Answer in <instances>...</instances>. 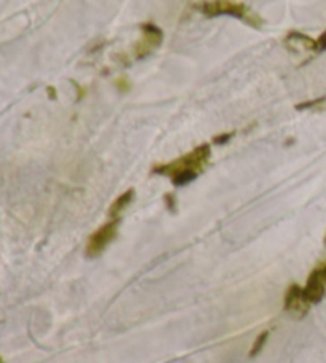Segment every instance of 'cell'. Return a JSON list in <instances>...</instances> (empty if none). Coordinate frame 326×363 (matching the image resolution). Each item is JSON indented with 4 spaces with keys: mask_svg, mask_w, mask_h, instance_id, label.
<instances>
[{
    "mask_svg": "<svg viewBox=\"0 0 326 363\" xmlns=\"http://www.w3.org/2000/svg\"><path fill=\"white\" fill-rule=\"evenodd\" d=\"M232 138V133L230 134H223V135H217V138H213V142L217 145H221V144H226L227 140H230Z\"/></svg>",
    "mask_w": 326,
    "mask_h": 363,
    "instance_id": "cell-11",
    "label": "cell"
},
{
    "mask_svg": "<svg viewBox=\"0 0 326 363\" xmlns=\"http://www.w3.org/2000/svg\"><path fill=\"white\" fill-rule=\"evenodd\" d=\"M267 336H269V333H267V332H263V333L258 335V338L255 340V342H253V346H252L250 357H257V355L261 351H263V347L266 346V342H267Z\"/></svg>",
    "mask_w": 326,
    "mask_h": 363,
    "instance_id": "cell-8",
    "label": "cell"
},
{
    "mask_svg": "<svg viewBox=\"0 0 326 363\" xmlns=\"http://www.w3.org/2000/svg\"><path fill=\"white\" fill-rule=\"evenodd\" d=\"M315 50L318 51H325L326 50V30L320 35L318 40H315Z\"/></svg>",
    "mask_w": 326,
    "mask_h": 363,
    "instance_id": "cell-10",
    "label": "cell"
},
{
    "mask_svg": "<svg viewBox=\"0 0 326 363\" xmlns=\"http://www.w3.org/2000/svg\"><path fill=\"white\" fill-rule=\"evenodd\" d=\"M309 303L304 301L303 298V287L298 284H291L288 290L285 294V303L283 308L286 311H291V313H299V317L305 315V313L309 311Z\"/></svg>",
    "mask_w": 326,
    "mask_h": 363,
    "instance_id": "cell-6",
    "label": "cell"
},
{
    "mask_svg": "<svg viewBox=\"0 0 326 363\" xmlns=\"http://www.w3.org/2000/svg\"><path fill=\"white\" fill-rule=\"evenodd\" d=\"M210 145H199L198 148H194L191 153L172 161V163L156 164L153 167V174L169 176L172 179L174 185L184 186L186 184H190L191 180H194L206 169L208 160H210Z\"/></svg>",
    "mask_w": 326,
    "mask_h": 363,
    "instance_id": "cell-1",
    "label": "cell"
},
{
    "mask_svg": "<svg viewBox=\"0 0 326 363\" xmlns=\"http://www.w3.org/2000/svg\"><path fill=\"white\" fill-rule=\"evenodd\" d=\"M134 194L135 191L133 190V188H129L128 191H125L123 194H120L118 198L115 199V203L110 206V211H108V216L112 218H118L120 213L126 209V207L133 203L134 199Z\"/></svg>",
    "mask_w": 326,
    "mask_h": 363,
    "instance_id": "cell-7",
    "label": "cell"
},
{
    "mask_svg": "<svg viewBox=\"0 0 326 363\" xmlns=\"http://www.w3.org/2000/svg\"><path fill=\"white\" fill-rule=\"evenodd\" d=\"M196 9H198L202 15H206L208 18L230 15L242 19L244 23L249 26H255V28H259V26L263 24V19H261L257 13H253L245 4L236 2V0H206V2L196 5Z\"/></svg>",
    "mask_w": 326,
    "mask_h": 363,
    "instance_id": "cell-2",
    "label": "cell"
},
{
    "mask_svg": "<svg viewBox=\"0 0 326 363\" xmlns=\"http://www.w3.org/2000/svg\"><path fill=\"white\" fill-rule=\"evenodd\" d=\"M120 218H113L112 222L102 225L99 230L91 235L88 245H86V257L96 258L99 257L103 250L108 247V244L113 241L116 233H118Z\"/></svg>",
    "mask_w": 326,
    "mask_h": 363,
    "instance_id": "cell-3",
    "label": "cell"
},
{
    "mask_svg": "<svg viewBox=\"0 0 326 363\" xmlns=\"http://www.w3.org/2000/svg\"><path fill=\"white\" fill-rule=\"evenodd\" d=\"M325 99H317V101H312V102H305V104H299V106H296V108L303 110V108H310V107H315L318 106V104H322Z\"/></svg>",
    "mask_w": 326,
    "mask_h": 363,
    "instance_id": "cell-12",
    "label": "cell"
},
{
    "mask_svg": "<svg viewBox=\"0 0 326 363\" xmlns=\"http://www.w3.org/2000/svg\"><path fill=\"white\" fill-rule=\"evenodd\" d=\"M142 30H143V37L142 40L137 43V48H135L137 60H143V57H147L156 47H159L162 42V30L153 23H143Z\"/></svg>",
    "mask_w": 326,
    "mask_h": 363,
    "instance_id": "cell-5",
    "label": "cell"
},
{
    "mask_svg": "<svg viewBox=\"0 0 326 363\" xmlns=\"http://www.w3.org/2000/svg\"><path fill=\"white\" fill-rule=\"evenodd\" d=\"M0 363H4V360H2V359H0Z\"/></svg>",
    "mask_w": 326,
    "mask_h": 363,
    "instance_id": "cell-13",
    "label": "cell"
},
{
    "mask_svg": "<svg viewBox=\"0 0 326 363\" xmlns=\"http://www.w3.org/2000/svg\"><path fill=\"white\" fill-rule=\"evenodd\" d=\"M164 203H166V206H167V209L171 211V212H175L177 211V199H175V196L174 194H166L164 196Z\"/></svg>",
    "mask_w": 326,
    "mask_h": 363,
    "instance_id": "cell-9",
    "label": "cell"
},
{
    "mask_svg": "<svg viewBox=\"0 0 326 363\" xmlns=\"http://www.w3.org/2000/svg\"><path fill=\"white\" fill-rule=\"evenodd\" d=\"M326 294V260L310 272L308 284L303 289V298L305 303L315 304L323 300Z\"/></svg>",
    "mask_w": 326,
    "mask_h": 363,
    "instance_id": "cell-4",
    "label": "cell"
}]
</instances>
